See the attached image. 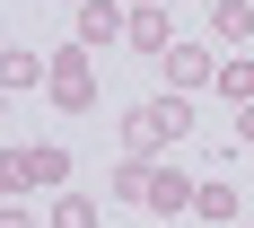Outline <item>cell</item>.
I'll use <instances>...</instances> for the list:
<instances>
[{"instance_id": "obj_15", "label": "cell", "mask_w": 254, "mask_h": 228, "mask_svg": "<svg viewBox=\"0 0 254 228\" xmlns=\"http://www.w3.org/2000/svg\"><path fill=\"white\" fill-rule=\"evenodd\" d=\"M131 9H167V0H131Z\"/></svg>"}, {"instance_id": "obj_8", "label": "cell", "mask_w": 254, "mask_h": 228, "mask_svg": "<svg viewBox=\"0 0 254 228\" xmlns=\"http://www.w3.org/2000/svg\"><path fill=\"white\" fill-rule=\"evenodd\" d=\"M0 79H9V88H35V79H53V53H35V44H9V62H0Z\"/></svg>"}, {"instance_id": "obj_11", "label": "cell", "mask_w": 254, "mask_h": 228, "mask_svg": "<svg viewBox=\"0 0 254 228\" xmlns=\"http://www.w3.org/2000/svg\"><path fill=\"white\" fill-rule=\"evenodd\" d=\"M219 97H228V105H254V53H228V62H219Z\"/></svg>"}, {"instance_id": "obj_4", "label": "cell", "mask_w": 254, "mask_h": 228, "mask_svg": "<svg viewBox=\"0 0 254 228\" xmlns=\"http://www.w3.org/2000/svg\"><path fill=\"white\" fill-rule=\"evenodd\" d=\"M193 202H202V176H184V167H167V158H158V176H149V211H158V220H184Z\"/></svg>"}, {"instance_id": "obj_10", "label": "cell", "mask_w": 254, "mask_h": 228, "mask_svg": "<svg viewBox=\"0 0 254 228\" xmlns=\"http://www.w3.org/2000/svg\"><path fill=\"white\" fill-rule=\"evenodd\" d=\"M149 176H158V158H123L105 193H114V202H140V211H149Z\"/></svg>"}, {"instance_id": "obj_7", "label": "cell", "mask_w": 254, "mask_h": 228, "mask_svg": "<svg viewBox=\"0 0 254 228\" xmlns=\"http://www.w3.org/2000/svg\"><path fill=\"white\" fill-rule=\"evenodd\" d=\"M210 35L246 53V44H254V0H210Z\"/></svg>"}, {"instance_id": "obj_9", "label": "cell", "mask_w": 254, "mask_h": 228, "mask_svg": "<svg viewBox=\"0 0 254 228\" xmlns=\"http://www.w3.org/2000/svg\"><path fill=\"white\" fill-rule=\"evenodd\" d=\"M193 220H202V228H237V184L202 176V202H193Z\"/></svg>"}, {"instance_id": "obj_2", "label": "cell", "mask_w": 254, "mask_h": 228, "mask_svg": "<svg viewBox=\"0 0 254 228\" xmlns=\"http://www.w3.org/2000/svg\"><path fill=\"white\" fill-rule=\"evenodd\" d=\"M53 105L62 114H97V44H53Z\"/></svg>"}, {"instance_id": "obj_6", "label": "cell", "mask_w": 254, "mask_h": 228, "mask_svg": "<svg viewBox=\"0 0 254 228\" xmlns=\"http://www.w3.org/2000/svg\"><path fill=\"white\" fill-rule=\"evenodd\" d=\"M184 35H176V18L167 9H131V53H149V62H167Z\"/></svg>"}, {"instance_id": "obj_1", "label": "cell", "mask_w": 254, "mask_h": 228, "mask_svg": "<svg viewBox=\"0 0 254 228\" xmlns=\"http://www.w3.org/2000/svg\"><path fill=\"white\" fill-rule=\"evenodd\" d=\"M193 132V105H184V88H158V97H140L123 114V158H167Z\"/></svg>"}, {"instance_id": "obj_5", "label": "cell", "mask_w": 254, "mask_h": 228, "mask_svg": "<svg viewBox=\"0 0 254 228\" xmlns=\"http://www.w3.org/2000/svg\"><path fill=\"white\" fill-rule=\"evenodd\" d=\"M158 71H167V88H184V97H193V88H219V62H210V44H176Z\"/></svg>"}, {"instance_id": "obj_13", "label": "cell", "mask_w": 254, "mask_h": 228, "mask_svg": "<svg viewBox=\"0 0 254 228\" xmlns=\"http://www.w3.org/2000/svg\"><path fill=\"white\" fill-rule=\"evenodd\" d=\"M237 150H254V105H237V132H228Z\"/></svg>"}, {"instance_id": "obj_3", "label": "cell", "mask_w": 254, "mask_h": 228, "mask_svg": "<svg viewBox=\"0 0 254 228\" xmlns=\"http://www.w3.org/2000/svg\"><path fill=\"white\" fill-rule=\"evenodd\" d=\"M0 176H9V202H18V193H35V184L70 176V150H62V141H18V150L0 158Z\"/></svg>"}, {"instance_id": "obj_14", "label": "cell", "mask_w": 254, "mask_h": 228, "mask_svg": "<svg viewBox=\"0 0 254 228\" xmlns=\"http://www.w3.org/2000/svg\"><path fill=\"white\" fill-rule=\"evenodd\" d=\"M0 228H35V220H26V202H9V211H0Z\"/></svg>"}, {"instance_id": "obj_12", "label": "cell", "mask_w": 254, "mask_h": 228, "mask_svg": "<svg viewBox=\"0 0 254 228\" xmlns=\"http://www.w3.org/2000/svg\"><path fill=\"white\" fill-rule=\"evenodd\" d=\"M53 228H97V193H53Z\"/></svg>"}]
</instances>
